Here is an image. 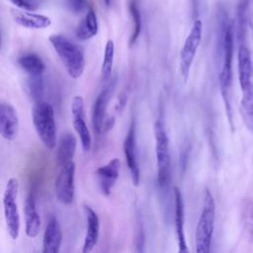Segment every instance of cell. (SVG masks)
<instances>
[{
    "label": "cell",
    "instance_id": "6da1fadb",
    "mask_svg": "<svg viewBox=\"0 0 253 253\" xmlns=\"http://www.w3.org/2000/svg\"><path fill=\"white\" fill-rule=\"evenodd\" d=\"M48 41L68 75L73 79L81 77L86 65L84 49L62 35H51Z\"/></svg>",
    "mask_w": 253,
    "mask_h": 253
},
{
    "label": "cell",
    "instance_id": "7a4b0ae2",
    "mask_svg": "<svg viewBox=\"0 0 253 253\" xmlns=\"http://www.w3.org/2000/svg\"><path fill=\"white\" fill-rule=\"evenodd\" d=\"M214 199L209 188H205L203 195V207L195 232V245L197 253L210 252L214 229Z\"/></svg>",
    "mask_w": 253,
    "mask_h": 253
},
{
    "label": "cell",
    "instance_id": "3957f363",
    "mask_svg": "<svg viewBox=\"0 0 253 253\" xmlns=\"http://www.w3.org/2000/svg\"><path fill=\"white\" fill-rule=\"evenodd\" d=\"M32 120L35 130L42 144L52 150L57 144L53 107L47 102L37 101L33 107Z\"/></svg>",
    "mask_w": 253,
    "mask_h": 253
},
{
    "label": "cell",
    "instance_id": "277c9868",
    "mask_svg": "<svg viewBox=\"0 0 253 253\" xmlns=\"http://www.w3.org/2000/svg\"><path fill=\"white\" fill-rule=\"evenodd\" d=\"M154 138H155V157L157 165V183L160 188H164L170 181V146L169 138L162 120L154 123Z\"/></svg>",
    "mask_w": 253,
    "mask_h": 253
},
{
    "label": "cell",
    "instance_id": "5b68a950",
    "mask_svg": "<svg viewBox=\"0 0 253 253\" xmlns=\"http://www.w3.org/2000/svg\"><path fill=\"white\" fill-rule=\"evenodd\" d=\"M18 193L19 181L17 178L12 177L7 181L3 193V210L7 231L13 240L18 239L21 228V218L17 203Z\"/></svg>",
    "mask_w": 253,
    "mask_h": 253
},
{
    "label": "cell",
    "instance_id": "8992f818",
    "mask_svg": "<svg viewBox=\"0 0 253 253\" xmlns=\"http://www.w3.org/2000/svg\"><path fill=\"white\" fill-rule=\"evenodd\" d=\"M203 37V23L200 19H196L193 26L184 42L183 47L180 52V62L179 69L181 77L184 82L187 81L190 70L195 59L198 47L202 42Z\"/></svg>",
    "mask_w": 253,
    "mask_h": 253
},
{
    "label": "cell",
    "instance_id": "52a82bcc",
    "mask_svg": "<svg viewBox=\"0 0 253 253\" xmlns=\"http://www.w3.org/2000/svg\"><path fill=\"white\" fill-rule=\"evenodd\" d=\"M75 170L76 165L73 160H70L61 165V168L55 179V196L57 201L64 206H69L74 201Z\"/></svg>",
    "mask_w": 253,
    "mask_h": 253
},
{
    "label": "cell",
    "instance_id": "ba28073f",
    "mask_svg": "<svg viewBox=\"0 0 253 253\" xmlns=\"http://www.w3.org/2000/svg\"><path fill=\"white\" fill-rule=\"evenodd\" d=\"M71 114L73 118L72 126L79 136L82 149L85 152H88L92 146V137L85 122L84 99L82 96L76 95L73 97L71 102Z\"/></svg>",
    "mask_w": 253,
    "mask_h": 253
},
{
    "label": "cell",
    "instance_id": "9c48e42d",
    "mask_svg": "<svg viewBox=\"0 0 253 253\" xmlns=\"http://www.w3.org/2000/svg\"><path fill=\"white\" fill-rule=\"evenodd\" d=\"M238 62V80L243 96H253V63L249 48L241 43L237 53Z\"/></svg>",
    "mask_w": 253,
    "mask_h": 253
},
{
    "label": "cell",
    "instance_id": "30bf717a",
    "mask_svg": "<svg viewBox=\"0 0 253 253\" xmlns=\"http://www.w3.org/2000/svg\"><path fill=\"white\" fill-rule=\"evenodd\" d=\"M116 83V78H113V80L109 83L108 86H106L97 96L96 100L94 101L92 105L91 110V122L93 130L96 134H101L103 129L104 122L107 118L106 111L109 104V101L112 97L114 87Z\"/></svg>",
    "mask_w": 253,
    "mask_h": 253
},
{
    "label": "cell",
    "instance_id": "8fae6325",
    "mask_svg": "<svg viewBox=\"0 0 253 253\" xmlns=\"http://www.w3.org/2000/svg\"><path fill=\"white\" fill-rule=\"evenodd\" d=\"M19 116L17 109L9 102L0 103V133L8 141L14 140L19 132Z\"/></svg>",
    "mask_w": 253,
    "mask_h": 253
},
{
    "label": "cell",
    "instance_id": "7c38bea8",
    "mask_svg": "<svg viewBox=\"0 0 253 253\" xmlns=\"http://www.w3.org/2000/svg\"><path fill=\"white\" fill-rule=\"evenodd\" d=\"M123 149H124L126 162L130 173L132 185L137 187L140 182V170H139L136 151H135L136 150L135 149V127H134L133 121L131 122L129 128L127 130V133L124 139Z\"/></svg>",
    "mask_w": 253,
    "mask_h": 253
},
{
    "label": "cell",
    "instance_id": "4fadbf2b",
    "mask_svg": "<svg viewBox=\"0 0 253 253\" xmlns=\"http://www.w3.org/2000/svg\"><path fill=\"white\" fill-rule=\"evenodd\" d=\"M121 161L119 158L111 159L107 164L100 166L96 170V177L100 192L104 196H109L117 180L119 179Z\"/></svg>",
    "mask_w": 253,
    "mask_h": 253
},
{
    "label": "cell",
    "instance_id": "5bb4252c",
    "mask_svg": "<svg viewBox=\"0 0 253 253\" xmlns=\"http://www.w3.org/2000/svg\"><path fill=\"white\" fill-rule=\"evenodd\" d=\"M84 213L86 216V232L82 247L83 253H88L93 250L97 245L100 236V219L96 211L89 206H83Z\"/></svg>",
    "mask_w": 253,
    "mask_h": 253
},
{
    "label": "cell",
    "instance_id": "9a60e30c",
    "mask_svg": "<svg viewBox=\"0 0 253 253\" xmlns=\"http://www.w3.org/2000/svg\"><path fill=\"white\" fill-rule=\"evenodd\" d=\"M174 205H175V229L178 242L179 252H188V246L185 235V207L182 193L178 187L174 188Z\"/></svg>",
    "mask_w": 253,
    "mask_h": 253
},
{
    "label": "cell",
    "instance_id": "2e32d148",
    "mask_svg": "<svg viewBox=\"0 0 253 253\" xmlns=\"http://www.w3.org/2000/svg\"><path fill=\"white\" fill-rule=\"evenodd\" d=\"M11 15L16 24L27 29L42 30L48 28L51 25L49 17L34 13L33 11L11 9Z\"/></svg>",
    "mask_w": 253,
    "mask_h": 253
},
{
    "label": "cell",
    "instance_id": "e0dca14e",
    "mask_svg": "<svg viewBox=\"0 0 253 253\" xmlns=\"http://www.w3.org/2000/svg\"><path fill=\"white\" fill-rule=\"evenodd\" d=\"M62 241V231L58 219L54 215H50L46 222L42 237V252L57 253L60 249Z\"/></svg>",
    "mask_w": 253,
    "mask_h": 253
},
{
    "label": "cell",
    "instance_id": "ac0fdd59",
    "mask_svg": "<svg viewBox=\"0 0 253 253\" xmlns=\"http://www.w3.org/2000/svg\"><path fill=\"white\" fill-rule=\"evenodd\" d=\"M24 216H25V232L30 238L38 236L41 229V216L37 210L36 198L31 191L25 201L24 205Z\"/></svg>",
    "mask_w": 253,
    "mask_h": 253
},
{
    "label": "cell",
    "instance_id": "d6986e66",
    "mask_svg": "<svg viewBox=\"0 0 253 253\" xmlns=\"http://www.w3.org/2000/svg\"><path fill=\"white\" fill-rule=\"evenodd\" d=\"M76 146L77 139L72 132L65 131L60 134L56 148V159L60 166L70 160H73Z\"/></svg>",
    "mask_w": 253,
    "mask_h": 253
},
{
    "label": "cell",
    "instance_id": "ffe728a7",
    "mask_svg": "<svg viewBox=\"0 0 253 253\" xmlns=\"http://www.w3.org/2000/svg\"><path fill=\"white\" fill-rule=\"evenodd\" d=\"M99 25L97 20V15L92 8H89L85 17L81 20L76 28L75 35L77 39L81 41H87L95 37L98 33Z\"/></svg>",
    "mask_w": 253,
    "mask_h": 253
},
{
    "label": "cell",
    "instance_id": "44dd1931",
    "mask_svg": "<svg viewBox=\"0 0 253 253\" xmlns=\"http://www.w3.org/2000/svg\"><path fill=\"white\" fill-rule=\"evenodd\" d=\"M19 66L29 75H42L45 70L43 60L36 53L30 52L21 55L18 58Z\"/></svg>",
    "mask_w": 253,
    "mask_h": 253
},
{
    "label": "cell",
    "instance_id": "7402d4cb",
    "mask_svg": "<svg viewBox=\"0 0 253 253\" xmlns=\"http://www.w3.org/2000/svg\"><path fill=\"white\" fill-rule=\"evenodd\" d=\"M240 213L243 233L247 240L251 241L253 239V201L251 199H243Z\"/></svg>",
    "mask_w": 253,
    "mask_h": 253
},
{
    "label": "cell",
    "instance_id": "603a6c76",
    "mask_svg": "<svg viewBox=\"0 0 253 253\" xmlns=\"http://www.w3.org/2000/svg\"><path fill=\"white\" fill-rule=\"evenodd\" d=\"M115 57V43L112 40H108L105 46L104 58L101 65V75L104 80H109L112 76Z\"/></svg>",
    "mask_w": 253,
    "mask_h": 253
},
{
    "label": "cell",
    "instance_id": "cb8c5ba5",
    "mask_svg": "<svg viewBox=\"0 0 253 253\" xmlns=\"http://www.w3.org/2000/svg\"><path fill=\"white\" fill-rule=\"evenodd\" d=\"M128 10L132 21V32L129 39V45L131 46L136 42L141 32V16L135 0H131L129 2Z\"/></svg>",
    "mask_w": 253,
    "mask_h": 253
},
{
    "label": "cell",
    "instance_id": "d4e9b609",
    "mask_svg": "<svg viewBox=\"0 0 253 253\" xmlns=\"http://www.w3.org/2000/svg\"><path fill=\"white\" fill-rule=\"evenodd\" d=\"M240 115L247 128L253 132V96H243L240 102Z\"/></svg>",
    "mask_w": 253,
    "mask_h": 253
},
{
    "label": "cell",
    "instance_id": "484cf974",
    "mask_svg": "<svg viewBox=\"0 0 253 253\" xmlns=\"http://www.w3.org/2000/svg\"><path fill=\"white\" fill-rule=\"evenodd\" d=\"M27 86L31 97L36 101H40L43 92V81L42 75H30Z\"/></svg>",
    "mask_w": 253,
    "mask_h": 253
},
{
    "label": "cell",
    "instance_id": "4316f807",
    "mask_svg": "<svg viewBox=\"0 0 253 253\" xmlns=\"http://www.w3.org/2000/svg\"><path fill=\"white\" fill-rule=\"evenodd\" d=\"M11 3H13L16 7L28 10V11H34L38 8V4L35 0H9Z\"/></svg>",
    "mask_w": 253,
    "mask_h": 253
},
{
    "label": "cell",
    "instance_id": "83f0119b",
    "mask_svg": "<svg viewBox=\"0 0 253 253\" xmlns=\"http://www.w3.org/2000/svg\"><path fill=\"white\" fill-rule=\"evenodd\" d=\"M67 6L73 13H80L86 7L85 0H67Z\"/></svg>",
    "mask_w": 253,
    "mask_h": 253
},
{
    "label": "cell",
    "instance_id": "f1b7e54d",
    "mask_svg": "<svg viewBox=\"0 0 253 253\" xmlns=\"http://www.w3.org/2000/svg\"><path fill=\"white\" fill-rule=\"evenodd\" d=\"M126 102H127V96L126 93H121L120 96L118 97V101L116 104V111L118 112H122L124 111L125 107L126 106Z\"/></svg>",
    "mask_w": 253,
    "mask_h": 253
},
{
    "label": "cell",
    "instance_id": "f546056e",
    "mask_svg": "<svg viewBox=\"0 0 253 253\" xmlns=\"http://www.w3.org/2000/svg\"><path fill=\"white\" fill-rule=\"evenodd\" d=\"M115 118L114 117H107L104 125H103V129H102V133H107L109 130H111L113 128V126H115Z\"/></svg>",
    "mask_w": 253,
    "mask_h": 253
},
{
    "label": "cell",
    "instance_id": "4dcf8cb0",
    "mask_svg": "<svg viewBox=\"0 0 253 253\" xmlns=\"http://www.w3.org/2000/svg\"><path fill=\"white\" fill-rule=\"evenodd\" d=\"M104 2L107 6H110V4H111V0H104Z\"/></svg>",
    "mask_w": 253,
    "mask_h": 253
}]
</instances>
